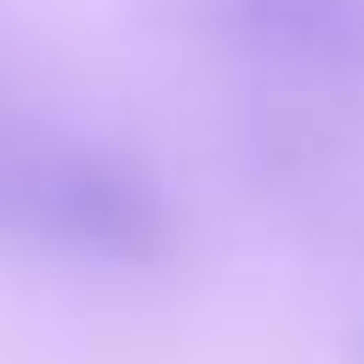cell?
Returning <instances> with one entry per match:
<instances>
[{
	"label": "cell",
	"mask_w": 364,
	"mask_h": 364,
	"mask_svg": "<svg viewBox=\"0 0 364 364\" xmlns=\"http://www.w3.org/2000/svg\"><path fill=\"white\" fill-rule=\"evenodd\" d=\"M23 131H34V119H28V114H23L17 102H11V91L0 85V154H6V148H11V142H17Z\"/></svg>",
	"instance_id": "obj_3"
},
{
	"label": "cell",
	"mask_w": 364,
	"mask_h": 364,
	"mask_svg": "<svg viewBox=\"0 0 364 364\" xmlns=\"http://www.w3.org/2000/svg\"><path fill=\"white\" fill-rule=\"evenodd\" d=\"M0 233L85 262L148 267L171 250V205L131 159L34 125L0 154Z\"/></svg>",
	"instance_id": "obj_1"
},
{
	"label": "cell",
	"mask_w": 364,
	"mask_h": 364,
	"mask_svg": "<svg viewBox=\"0 0 364 364\" xmlns=\"http://www.w3.org/2000/svg\"><path fill=\"white\" fill-rule=\"evenodd\" d=\"M353 353H358V358H364V324H358V330H353Z\"/></svg>",
	"instance_id": "obj_4"
},
{
	"label": "cell",
	"mask_w": 364,
	"mask_h": 364,
	"mask_svg": "<svg viewBox=\"0 0 364 364\" xmlns=\"http://www.w3.org/2000/svg\"><path fill=\"white\" fill-rule=\"evenodd\" d=\"M188 34L307 74L364 68V0H159Z\"/></svg>",
	"instance_id": "obj_2"
}]
</instances>
